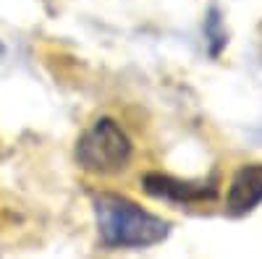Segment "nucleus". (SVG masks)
Wrapping results in <instances>:
<instances>
[{"instance_id": "obj_1", "label": "nucleus", "mask_w": 262, "mask_h": 259, "mask_svg": "<svg viewBox=\"0 0 262 259\" xmlns=\"http://www.w3.org/2000/svg\"><path fill=\"white\" fill-rule=\"evenodd\" d=\"M97 230L107 246L116 249H137L152 246L168 239L170 223L147 212L137 202L123 199L118 194H95L92 199Z\"/></svg>"}, {"instance_id": "obj_2", "label": "nucleus", "mask_w": 262, "mask_h": 259, "mask_svg": "<svg viewBox=\"0 0 262 259\" xmlns=\"http://www.w3.org/2000/svg\"><path fill=\"white\" fill-rule=\"evenodd\" d=\"M131 139L123 131V126L113 118L95 121L86 131L79 136L74 147V157L79 168L97 176H113L131 162Z\"/></svg>"}, {"instance_id": "obj_3", "label": "nucleus", "mask_w": 262, "mask_h": 259, "mask_svg": "<svg viewBox=\"0 0 262 259\" xmlns=\"http://www.w3.org/2000/svg\"><path fill=\"white\" fill-rule=\"evenodd\" d=\"M142 186L149 197H158L165 202H179V204H189V202H207L217 197V181L207 178V181H181L173 178L168 173H147L142 178Z\"/></svg>"}, {"instance_id": "obj_4", "label": "nucleus", "mask_w": 262, "mask_h": 259, "mask_svg": "<svg viewBox=\"0 0 262 259\" xmlns=\"http://www.w3.org/2000/svg\"><path fill=\"white\" fill-rule=\"evenodd\" d=\"M259 202H262V165L238 168L228 189L226 212L231 218H244Z\"/></svg>"}, {"instance_id": "obj_5", "label": "nucleus", "mask_w": 262, "mask_h": 259, "mask_svg": "<svg viewBox=\"0 0 262 259\" xmlns=\"http://www.w3.org/2000/svg\"><path fill=\"white\" fill-rule=\"evenodd\" d=\"M6 55V45H3V42H0V58H3Z\"/></svg>"}, {"instance_id": "obj_6", "label": "nucleus", "mask_w": 262, "mask_h": 259, "mask_svg": "<svg viewBox=\"0 0 262 259\" xmlns=\"http://www.w3.org/2000/svg\"><path fill=\"white\" fill-rule=\"evenodd\" d=\"M257 139H259V142H262V134H259V136H257Z\"/></svg>"}]
</instances>
